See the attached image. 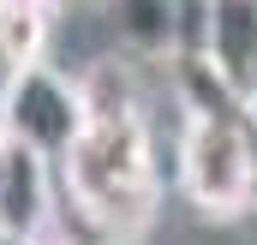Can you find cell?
I'll return each instance as SVG.
<instances>
[{
	"instance_id": "6da1fadb",
	"label": "cell",
	"mask_w": 257,
	"mask_h": 245,
	"mask_svg": "<svg viewBox=\"0 0 257 245\" xmlns=\"http://www.w3.org/2000/svg\"><path fill=\"white\" fill-rule=\"evenodd\" d=\"M78 96H84V126L54 156L60 191L96 239L138 245L162 209V168L126 60H96L78 78Z\"/></svg>"
},
{
	"instance_id": "7a4b0ae2",
	"label": "cell",
	"mask_w": 257,
	"mask_h": 245,
	"mask_svg": "<svg viewBox=\"0 0 257 245\" xmlns=\"http://www.w3.org/2000/svg\"><path fill=\"white\" fill-rule=\"evenodd\" d=\"M174 168H180V191L197 215L233 221L257 209V132L239 114V102H227L221 90H209L203 102H186Z\"/></svg>"
},
{
	"instance_id": "3957f363",
	"label": "cell",
	"mask_w": 257,
	"mask_h": 245,
	"mask_svg": "<svg viewBox=\"0 0 257 245\" xmlns=\"http://www.w3.org/2000/svg\"><path fill=\"white\" fill-rule=\"evenodd\" d=\"M0 126L12 132V144L54 162L72 144V132L84 126V96L66 72H54L48 60H30L0 84Z\"/></svg>"
},
{
	"instance_id": "277c9868",
	"label": "cell",
	"mask_w": 257,
	"mask_h": 245,
	"mask_svg": "<svg viewBox=\"0 0 257 245\" xmlns=\"http://www.w3.org/2000/svg\"><path fill=\"white\" fill-rule=\"evenodd\" d=\"M192 60L215 78V90L227 102L245 108L257 96V0H203Z\"/></svg>"
},
{
	"instance_id": "5b68a950",
	"label": "cell",
	"mask_w": 257,
	"mask_h": 245,
	"mask_svg": "<svg viewBox=\"0 0 257 245\" xmlns=\"http://www.w3.org/2000/svg\"><path fill=\"white\" fill-rule=\"evenodd\" d=\"M48 168H54L48 156L12 144V168H6V180H0V227H12V233H36V227L54 221Z\"/></svg>"
},
{
	"instance_id": "8992f818",
	"label": "cell",
	"mask_w": 257,
	"mask_h": 245,
	"mask_svg": "<svg viewBox=\"0 0 257 245\" xmlns=\"http://www.w3.org/2000/svg\"><path fill=\"white\" fill-rule=\"evenodd\" d=\"M60 0H0V84L48 54Z\"/></svg>"
},
{
	"instance_id": "52a82bcc",
	"label": "cell",
	"mask_w": 257,
	"mask_h": 245,
	"mask_svg": "<svg viewBox=\"0 0 257 245\" xmlns=\"http://www.w3.org/2000/svg\"><path fill=\"white\" fill-rule=\"evenodd\" d=\"M30 245H72V239H66L60 227H54V221H48V227H36V233H30Z\"/></svg>"
},
{
	"instance_id": "ba28073f",
	"label": "cell",
	"mask_w": 257,
	"mask_h": 245,
	"mask_svg": "<svg viewBox=\"0 0 257 245\" xmlns=\"http://www.w3.org/2000/svg\"><path fill=\"white\" fill-rule=\"evenodd\" d=\"M6 168H12V132L0 126V180H6Z\"/></svg>"
},
{
	"instance_id": "9c48e42d",
	"label": "cell",
	"mask_w": 257,
	"mask_h": 245,
	"mask_svg": "<svg viewBox=\"0 0 257 245\" xmlns=\"http://www.w3.org/2000/svg\"><path fill=\"white\" fill-rule=\"evenodd\" d=\"M60 6H72V0H60Z\"/></svg>"
}]
</instances>
